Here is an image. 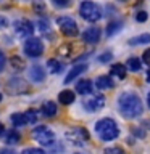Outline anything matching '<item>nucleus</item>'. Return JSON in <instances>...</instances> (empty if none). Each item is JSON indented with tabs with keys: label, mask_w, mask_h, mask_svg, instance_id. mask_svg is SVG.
I'll return each instance as SVG.
<instances>
[{
	"label": "nucleus",
	"mask_w": 150,
	"mask_h": 154,
	"mask_svg": "<svg viewBox=\"0 0 150 154\" xmlns=\"http://www.w3.org/2000/svg\"><path fill=\"white\" fill-rule=\"evenodd\" d=\"M118 108L126 119H135L144 112L142 100L139 98V95L132 93V91H124V93L119 95Z\"/></svg>",
	"instance_id": "nucleus-1"
},
{
	"label": "nucleus",
	"mask_w": 150,
	"mask_h": 154,
	"mask_svg": "<svg viewBox=\"0 0 150 154\" xmlns=\"http://www.w3.org/2000/svg\"><path fill=\"white\" fill-rule=\"evenodd\" d=\"M95 132L102 141H113L119 137V127L113 119L105 117L95 124Z\"/></svg>",
	"instance_id": "nucleus-2"
},
{
	"label": "nucleus",
	"mask_w": 150,
	"mask_h": 154,
	"mask_svg": "<svg viewBox=\"0 0 150 154\" xmlns=\"http://www.w3.org/2000/svg\"><path fill=\"white\" fill-rule=\"evenodd\" d=\"M79 14L82 19H86L89 23H97L103 16L100 5H97L95 2H82L79 5Z\"/></svg>",
	"instance_id": "nucleus-3"
},
{
	"label": "nucleus",
	"mask_w": 150,
	"mask_h": 154,
	"mask_svg": "<svg viewBox=\"0 0 150 154\" xmlns=\"http://www.w3.org/2000/svg\"><path fill=\"white\" fill-rule=\"evenodd\" d=\"M32 138L41 144V146H53L55 144V133L45 125H39L32 130Z\"/></svg>",
	"instance_id": "nucleus-4"
},
{
	"label": "nucleus",
	"mask_w": 150,
	"mask_h": 154,
	"mask_svg": "<svg viewBox=\"0 0 150 154\" xmlns=\"http://www.w3.org/2000/svg\"><path fill=\"white\" fill-rule=\"evenodd\" d=\"M23 48H24V53H26L28 56H31V58H37L44 53V43H42L41 38H37V37L28 38V40L24 42Z\"/></svg>",
	"instance_id": "nucleus-5"
},
{
	"label": "nucleus",
	"mask_w": 150,
	"mask_h": 154,
	"mask_svg": "<svg viewBox=\"0 0 150 154\" xmlns=\"http://www.w3.org/2000/svg\"><path fill=\"white\" fill-rule=\"evenodd\" d=\"M58 26H60V31L65 34L66 37H76L77 35V24L73 18L70 16H60L57 19Z\"/></svg>",
	"instance_id": "nucleus-6"
},
{
	"label": "nucleus",
	"mask_w": 150,
	"mask_h": 154,
	"mask_svg": "<svg viewBox=\"0 0 150 154\" xmlns=\"http://www.w3.org/2000/svg\"><path fill=\"white\" fill-rule=\"evenodd\" d=\"M66 138L70 140L73 144H76V146H84L86 141L89 140V133H87L86 128L76 127V128H71L70 132L66 133Z\"/></svg>",
	"instance_id": "nucleus-7"
},
{
	"label": "nucleus",
	"mask_w": 150,
	"mask_h": 154,
	"mask_svg": "<svg viewBox=\"0 0 150 154\" xmlns=\"http://www.w3.org/2000/svg\"><path fill=\"white\" fill-rule=\"evenodd\" d=\"M15 31H16L21 37H29L31 38L32 32H34V24L29 21V19H18V21H15Z\"/></svg>",
	"instance_id": "nucleus-8"
},
{
	"label": "nucleus",
	"mask_w": 150,
	"mask_h": 154,
	"mask_svg": "<svg viewBox=\"0 0 150 154\" xmlns=\"http://www.w3.org/2000/svg\"><path fill=\"white\" fill-rule=\"evenodd\" d=\"M102 37V31L99 26H92L89 29H86L84 32H82V40L86 43H90V45H95V43H99Z\"/></svg>",
	"instance_id": "nucleus-9"
},
{
	"label": "nucleus",
	"mask_w": 150,
	"mask_h": 154,
	"mask_svg": "<svg viewBox=\"0 0 150 154\" xmlns=\"http://www.w3.org/2000/svg\"><path fill=\"white\" fill-rule=\"evenodd\" d=\"M103 106H105V96L103 95H95V96H92V98L84 101V108L87 111H90V112H97Z\"/></svg>",
	"instance_id": "nucleus-10"
},
{
	"label": "nucleus",
	"mask_w": 150,
	"mask_h": 154,
	"mask_svg": "<svg viewBox=\"0 0 150 154\" xmlns=\"http://www.w3.org/2000/svg\"><path fill=\"white\" fill-rule=\"evenodd\" d=\"M28 75H29V79L32 82H36V84H41V82L45 80V71H44V67L39 66V64H32L29 67Z\"/></svg>",
	"instance_id": "nucleus-11"
},
{
	"label": "nucleus",
	"mask_w": 150,
	"mask_h": 154,
	"mask_svg": "<svg viewBox=\"0 0 150 154\" xmlns=\"http://www.w3.org/2000/svg\"><path fill=\"white\" fill-rule=\"evenodd\" d=\"M87 71V64L86 63H79V64H74L71 67V71L68 72V75L65 77V84H70V82H73L76 79V77H79L81 74H84V72Z\"/></svg>",
	"instance_id": "nucleus-12"
},
{
	"label": "nucleus",
	"mask_w": 150,
	"mask_h": 154,
	"mask_svg": "<svg viewBox=\"0 0 150 154\" xmlns=\"http://www.w3.org/2000/svg\"><path fill=\"white\" fill-rule=\"evenodd\" d=\"M95 87H97V90H110L115 87V84H113V80H111V77L100 75V77H97V80H95Z\"/></svg>",
	"instance_id": "nucleus-13"
},
{
	"label": "nucleus",
	"mask_w": 150,
	"mask_h": 154,
	"mask_svg": "<svg viewBox=\"0 0 150 154\" xmlns=\"http://www.w3.org/2000/svg\"><path fill=\"white\" fill-rule=\"evenodd\" d=\"M92 82L89 80V79H82V80H79L77 82V85H76V91L79 95H89L90 91H92Z\"/></svg>",
	"instance_id": "nucleus-14"
},
{
	"label": "nucleus",
	"mask_w": 150,
	"mask_h": 154,
	"mask_svg": "<svg viewBox=\"0 0 150 154\" xmlns=\"http://www.w3.org/2000/svg\"><path fill=\"white\" fill-rule=\"evenodd\" d=\"M57 104L53 103V101H45V103L42 104V114H44V117H55L57 116Z\"/></svg>",
	"instance_id": "nucleus-15"
},
{
	"label": "nucleus",
	"mask_w": 150,
	"mask_h": 154,
	"mask_svg": "<svg viewBox=\"0 0 150 154\" xmlns=\"http://www.w3.org/2000/svg\"><path fill=\"white\" fill-rule=\"evenodd\" d=\"M74 100H76V95H74V91H71V90H63L61 93L58 95V101L65 106L74 103Z\"/></svg>",
	"instance_id": "nucleus-16"
},
{
	"label": "nucleus",
	"mask_w": 150,
	"mask_h": 154,
	"mask_svg": "<svg viewBox=\"0 0 150 154\" xmlns=\"http://www.w3.org/2000/svg\"><path fill=\"white\" fill-rule=\"evenodd\" d=\"M110 74L118 77L121 80H124L126 79V66L124 64H113L110 67Z\"/></svg>",
	"instance_id": "nucleus-17"
},
{
	"label": "nucleus",
	"mask_w": 150,
	"mask_h": 154,
	"mask_svg": "<svg viewBox=\"0 0 150 154\" xmlns=\"http://www.w3.org/2000/svg\"><path fill=\"white\" fill-rule=\"evenodd\" d=\"M126 67L132 72H137V71H140V67H142V63H140V60L137 56H131L129 60L126 61Z\"/></svg>",
	"instance_id": "nucleus-18"
},
{
	"label": "nucleus",
	"mask_w": 150,
	"mask_h": 154,
	"mask_svg": "<svg viewBox=\"0 0 150 154\" xmlns=\"http://www.w3.org/2000/svg\"><path fill=\"white\" fill-rule=\"evenodd\" d=\"M47 67H48V71L52 72V74H60V72L63 71V64L58 60H48L47 61Z\"/></svg>",
	"instance_id": "nucleus-19"
},
{
	"label": "nucleus",
	"mask_w": 150,
	"mask_h": 154,
	"mask_svg": "<svg viewBox=\"0 0 150 154\" xmlns=\"http://www.w3.org/2000/svg\"><path fill=\"white\" fill-rule=\"evenodd\" d=\"M145 43H150V34H140L129 40V45H145Z\"/></svg>",
	"instance_id": "nucleus-20"
},
{
	"label": "nucleus",
	"mask_w": 150,
	"mask_h": 154,
	"mask_svg": "<svg viewBox=\"0 0 150 154\" xmlns=\"http://www.w3.org/2000/svg\"><path fill=\"white\" fill-rule=\"evenodd\" d=\"M10 120H11V124L15 125V127H21V125H26V124H28V122H26V116H24V114H19V112L11 114Z\"/></svg>",
	"instance_id": "nucleus-21"
},
{
	"label": "nucleus",
	"mask_w": 150,
	"mask_h": 154,
	"mask_svg": "<svg viewBox=\"0 0 150 154\" xmlns=\"http://www.w3.org/2000/svg\"><path fill=\"white\" fill-rule=\"evenodd\" d=\"M121 27H123V23L121 21H111L108 26H106V35H113V34L118 32Z\"/></svg>",
	"instance_id": "nucleus-22"
},
{
	"label": "nucleus",
	"mask_w": 150,
	"mask_h": 154,
	"mask_svg": "<svg viewBox=\"0 0 150 154\" xmlns=\"http://www.w3.org/2000/svg\"><path fill=\"white\" fill-rule=\"evenodd\" d=\"M19 140H21V137H19V133L16 132V130H11V132L7 133V138H5V141H7L8 144H18Z\"/></svg>",
	"instance_id": "nucleus-23"
},
{
	"label": "nucleus",
	"mask_w": 150,
	"mask_h": 154,
	"mask_svg": "<svg viewBox=\"0 0 150 154\" xmlns=\"http://www.w3.org/2000/svg\"><path fill=\"white\" fill-rule=\"evenodd\" d=\"M37 111L36 109H29V111H26L24 112V116H26V122L28 124H36L37 122Z\"/></svg>",
	"instance_id": "nucleus-24"
},
{
	"label": "nucleus",
	"mask_w": 150,
	"mask_h": 154,
	"mask_svg": "<svg viewBox=\"0 0 150 154\" xmlns=\"http://www.w3.org/2000/svg\"><path fill=\"white\" fill-rule=\"evenodd\" d=\"M11 66H13V69L21 71V69H24V61L19 56H11Z\"/></svg>",
	"instance_id": "nucleus-25"
},
{
	"label": "nucleus",
	"mask_w": 150,
	"mask_h": 154,
	"mask_svg": "<svg viewBox=\"0 0 150 154\" xmlns=\"http://www.w3.org/2000/svg\"><path fill=\"white\" fill-rule=\"evenodd\" d=\"M132 135L135 138H145V130L142 127H134L132 128Z\"/></svg>",
	"instance_id": "nucleus-26"
},
{
	"label": "nucleus",
	"mask_w": 150,
	"mask_h": 154,
	"mask_svg": "<svg viewBox=\"0 0 150 154\" xmlns=\"http://www.w3.org/2000/svg\"><path fill=\"white\" fill-rule=\"evenodd\" d=\"M103 154H126V152H124L121 148H118V146H113V148H106Z\"/></svg>",
	"instance_id": "nucleus-27"
},
{
	"label": "nucleus",
	"mask_w": 150,
	"mask_h": 154,
	"mask_svg": "<svg viewBox=\"0 0 150 154\" xmlns=\"http://www.w3.org/2000/svg\"><path fill=\"white\" fill-rule=\"evenodd\" d=\"M21 154H47V152L42 151V149H39V148H26Z\"/></svg>",
	"instance_id": "nucleus-28"
},
{
	"label": "nucleus",
	"mask_w": 150,
	"mask_h": 154,
	"mask_svg": "<svg viewBox=\"0 0 150 154\" xmlns=\"http://www.w3.org/2000/svg\"><path fill=\"white\" fill-rule=\"evenodd\" d=\"M135 19H137L139 23H145L148 19V13L147 11H137L135 13Z\"/></svg>",
	"instance_id": "nucleus-29"
},
{
	"label": "nucleus",
	"mask_w": 150,
	"mask_h": 154,
	"mask_svg": "<svg viewBox=\"0 0 150 154\" xmlns=\"http://www.w3.org/2000/svg\"><path fill=\"white\" fill-rule=\"evenodd\" d=\"M39 29H41L42 32H48L50 31V27H48V21L47 19H39Z\"/></svg>",
	"instance_id": "nucleus-30"
},
{
	"label": "nucleus",
	"mask_w": 150,
	"mask_h": 154,
	"mask_svg": "<svg viewBox=\"0 0 150 154\" xmlns=\"http://www.w3.org/2000/svg\"><path fill=\"white\" fill-rule=\"evenodd\" d=\"M111 58H113V55H111L110 51H105L103 55H100V56H99V61H100V63H110V61H111Z\"/></svg>",
	"instance_id": "nucleus-31"
},
{
	"label": "nucleus",
	"mask_w": 150,
	"mask_h": 154,
	"mask_svg": "<svg viewBox=\"0 0 150 154\" xmlns=\"http://www.w3.org/2000/svg\"><path fill=\"white\" fill-rule=\"evenodd\" d=\"M5 64H7V56L3 51H0V72L5 69Z\"/></svg>",
	"instance_id": "nucleus-32"
},
{
	"label": "nucleus",
	"mask_w": 150,
	"mask_h": 154,
	"mask_svg": "<svg viewBox=\"0 0 150 154\" xmlns=\"http://www.w3.org/2000/svg\"><path fill=\"white\" fill-rule=\"evenodd\" d=\"M53 5H55V7H60V8H65L70 5V2H68V0H53Z\"/></svg>",
	"instance_id": "nucleus-33"
},
{
	"label": "nucleus",
	"mask_w": 150,
	"mask_h": 154,
	"mask_svg": "<svg viewBox=\"0 0 150 154\" xmlns=\"http://www.w3.org/2000/svg\"><path fill=\"white\" fill-rule=\"evenodd\" d=\"M32 8L36 10L37 13H39V11H41V13H44V11H45V5H44V3H37V2H36V3L32 5Z\"/></svg>",
	"instance_id": "nucleus-34"
},
{
	"label": "nucleus",
	"mask_w": 150,
	"mask_h": 154,
	"mask_svg": "<svg viewBox=\"0 0 150 154\" xmlns=\"http://www.w3.org/2000/svg\"><path fill=\"white\" fill-rule=\"evenodd\" d=\"M8 26V19L3 16V14H0V29H5Z\"/></svg>",
	"instance_id": "nucleus-35"
},
{
	"label": "nucleus",
	"mask_w": 150,
	"mask_h": 154,
	"mask_svg": "<svg viewBox=\"0 0 150 154\" xmlns=\"http://www.w3.org/2000/svg\"><path fill=\"white\" fill-rule=\"evenodd\" d=\"M142 58H144V61L147 63V64H150V48L144 51V56H142Z\"/></svg>",
	"instance_id": "nucleus-36"
},
{
	"label": "nucleus",
	"mask_w": 150,
	"mask_h": 154,
	"mask_svg": "<svg viewBox=\"0 0 150 154\" xmlns=\"http://www.w3.org/2000/svg\"><path fill=\"white\" fill-rule=\"evenodd\" d=\"M142 127H144V130H150V120L148 119L142 120Z\"/></svg>",
	"instance_id": "nucleus-37"
},
{
	"label": "nucleus",
	"mask_w": 150,
	"mask_h": 154,
	"mask_svg": "<svg viewBox=\"0 0 150 154\" xmlns=\"http://www.w3.org/2000/svg\"><path fill=\"white\" fill-rule=\"evenodd\" d=\"M0 154H16L13 151V149H8V148H3V149H0Z\"/></svg>",
	"instance_id": "nucleus-38"
},
{
	"label": "nucleus",
	"mask_w": 150,
	"mask_h": 154,
	"mask_svg": "<svg viewBox=\"0 0 150 154\" xmlns=\"http://www.w3.org/2000/svg\"><path fill=\"white\" fill-rule=\"evenodd\" d=\"M145 79H147V82L150 84V67H148V71H147V75H145Z\"/></svg>",
	"instance_id": "nucleus-39"
},
{
	"label": "nucleus",
	"mask_w": 150,
	"mask_h": 154,
	"mask_svg": "<svg viewBox=\"0 0 150 154\" xmlns=\"http://www.w3.org/2000/svg\"><path fill=\"white\" fill-rule=\"evenodd\" d=\"M2 133H3V124L0 122V135H2Z\"/></svg>",
	"instance_id": "nucleus-40"
},
{
	"label": "nucleus",
	"mask_w": 150,
	"mask_h": 154,
	"mask_svg": "<svg viewBox=\"0 0 150 154\" xmlns=\"http://www.w3.org/2000/svg\"><path fill=\"white\" fill-rule=\"evenodd\" d=\"M147 103H148V108H150V91H148V95H147Z\"/></svg>",
	"instance_id": "nucleus-41"
},
{
	"label": "nucleus",
	"mask_w": 150,
	"mask_h": 154,
	"mask_svg": "<svg viewBox=\"0 0 150 154\" xmlns=\"http://www.w3.org/2000/svg\"><path fill=\"white\" fill-rule=\"evenodd\" d=\"M2 98H3V96H2V93H0V101H2Z\"/></svg>",
	"instance_id": "nucleus-42"
},
{
	"label": "nucleus",
	"mask_w": 150,
	"mask_h": 154,
	"mask_svg": "<svg viewBox=\"0 0 150 154\" xmlns=\"http://www.w3.org/2000/svg\"><path fill=\"white\" fill-rule=\"evenodd\" d=\"M77 154H79V152H77Z\"/></svg>",
	"instance_id": "nucleus-43"
}]
</instances>
